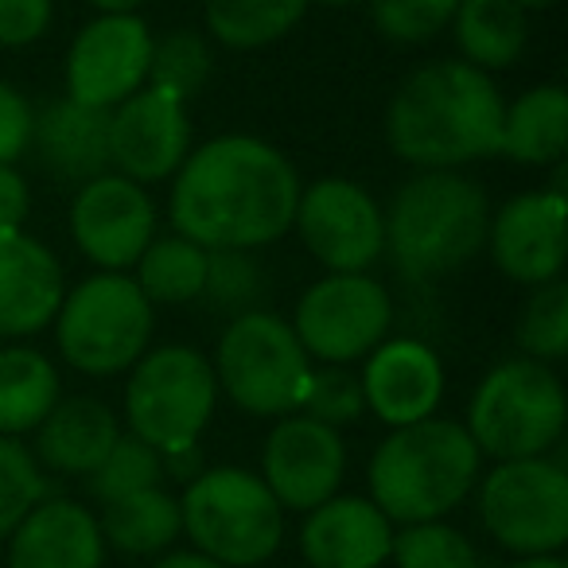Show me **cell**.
Instances as JSON below:
<instances>
[{
	"mask_svg": "<svg viewBox=\"0 0 568 568\" xmlns=\"http://www.w3.org/2000/svg\"><path fill=\"white\" fill-rule=\"evenodd\" d=\"M301 175L284 152L230 133L187 152L172 183V226L203 250H261L288 234Z\"/></svg>",
	"mask_w": 568,
	"mask_h": 568,
	"instance_id": "obj_1",
	"label": "cell"
},
{
	"mask_svg": "<svg viewBox=\"0 0 568 568\" xmlns=\"http://www.w3.org/2000/svg\"><path fill=\"white\" fill-rule=\"evenodd\" d=\"M506 102L490 74L464 59L413 71L386 113L389 149L425 172H456L503 152Z\"/></svg>",
	"mask_w": 568,
	"mask_h": 568,
	"instance_id": "obj_2",
	"label": "cell"
},
{
	"mask_svg": "<svg viewBox=\"0 0 568 568\" xmlns=\"http://www.w3.org/2000/svg\"><path fill=\"white\" fill-rule=\"evenodd\" d=\"M386 253L405 281H436L487 250V191L459 172H420L382 214Z\"/></svg>",
	"mask_w": 568,
	"mask_h": 568,
	"instance_id": "obj_3",
	"label": "cell"
},
{
	"mask_svg": "<svg viewBox=\"0 0 568 568\" xmlns=\"http://www.w3.org/2000/svg\"><path fill=\"white\" fill-rule=\"evenodd\" d=\"M479 464V448L459 420L428 417L394 428L371 456V503L402 526L440 521L471 495Z\"/></svg>",
	"mask_w": 568,
	"mask_h": 568,
	"instance_id": "obj_4",
	"label": "cell"
},
{
	"mask_svg": "<svg viewBox=\"0 0 568 568\" xmlns=\"http://www.w3.org/2000/svg\"><path fill=\"white\" fill-rule=\"evenodd\" d=\"M565 417L568 402L557 374L534 358H506L471 394L464 428L479 456L506 464L545 456L565 433Z\"/></svg>",
	"mask_w": 568,
	"mask_h": 568,
	"instance_id": "obj_5",
	"label": "cell"
},
{
	"mask_svg": "<svg viewBox=\"0 0 568 568\" xmlns=\"http://www.w3.org/2000/svg\"><path fill=\"white\" fill-rule=\"evenodd\" d=\"M180 518L195 552L222 568H257L284 537V510L273 490L245 467H211L180 498Z\"/></svg>",
	"mask_w": 568,
	"mask_h": 568,
	"instance_id": "obj_6",
	"label": "cell"
},
{
	"mask_svg": "<svg viewBox=\"0 0 568 568\" xmlns=\"http://www.w3.org/2000/svg\"><path fill=\"white\" fill-rule=\"evenodd\" d=\"M156 308L133 276L94 273L63 296L55 316L59 355L90 378H113L149 351Z\"/></svg>",
	"mask_w": 568,
	"mask_h": 568,
	"instance_id": "obj_7",
	"label": "cell"
},
{
	"mask_svg": "<svg viewBox=\"0 0 568 568\" xmlns=\"http://www.w3.org/2000/svg\"><path fill=\"white\" fill-rule=\"evenodd\" d=\"M211 366L219 389L253 417H288L301 409L312 374V358L304 355L293 324L273 312L230 320Z\"/></svg>",
	"mask_w": 568,
	"mask_h": 568,
	"instance_id": "obj_8",
	"label": "cell"
},
{
	"mask_svg": "<svg viewBox=\"0 0 568 568\" xmlns=\"http://www.w3.org/2000/svg\"><path fill=\"white\" fill-rule=\"evenodd\" d=\"M219 402L214 366L195 347H160L141 355L125 386V417L136 440L160 456L199 440Z\"/></svg>",
	"mask_w": 568,
	"mask_h": 568,
	"instance_id": "obj_9",
	"label": "cell"
},
{
	"mask_svg": "<svg viewBox=\"0 0 568 568\" xmlns=\"http://www.w3.org/2000/svg\"><path fill=\"white\" fill-rule=\"evenodd\" d=\"M487 534L521 557H549L568 541V471L549 456L506 459L483 479Z\"/></svg>",
	"mask_w": 568,
	"mask_h": 568,
	"instance_id": "obj_10",
	"label": "cell"
},
{
	"mask_svg": "<svg viewBox=\"0 0 568 568\" xmlns=\"http://www.w3.org/2000/svg\"><path fill=\"white\" fill-rule=\"evenodd\" d=\"M394 301L366 273H332L301 296L293 332L304 355L327 366H347L386 343Z\"/></svg>",
	"mask_w": 568,
	"mask_h": 568,
	"instance_id": "obj_11",
	"label": "cell"
},
{
	"mask_svg": "<svg viewBox=\"0 0 568 568\" xmlns=\"http://www.w3.org/2000/svg\"><path fill=\"white\" fill-rule=\"evenodd\" d=\"M293 226L312 257L332 273H366L386 250L382 206L363 183L343 175H324L301 187Z\"/></svg>",
	"mask_w": 568,
	"mask_h": 568,
	"instance_id": "obj_12",
	"label": "cell"
},
{
	"mask_svg": "<svg viewBox=\"0 0 568 568\" xmlns=\"http://www.w3.org/2000/svg\"><path fill=\"white\" fill-rule=\"evenodd\" d=\"M152 32L136 12H102L67 55V98L94 110H118L149 82Z\"/></svg>",
	"mask_w": 568,
	"mask_h": 568,
	"instance_id": "obj_13",
	"label": "cell"
},
{
	"mask_svg": "<svg viewBox=\"0 0 568 568\" xmlns=\"http://www.w3.org/2000/svg\"><path fill=\"white\" fill-rule=\"evenodd\" d=\"M71 237L98 273H125L156 237V206L141 183L105 172L74 195Z\"/></svg>",
	"mask_w": 568,
	"mask_h": 568,
	"instance_id": "obj_14",
	"label": "cell"
},
{
	"mask_svg": "<svg viewBox=\"0 0 568 568\" xmlns=\"http://www.w3.org/2000/svg\"><path fill=\"white\" fill-rule=\"evenodd\" d=\"M347 471V444L335 428L308 417H284L268 433L261 456V483L281 510H316L335 498Z\"/></svg>",
	"mask_w": 568,
	"mask_h": 568,
	"instance_id": "obj_15",
	"label": "cell"
},
{
	"mask_svg": "<svg viewBox=\"0 0 568 568\" xmlns=\"http://www.w3.org/2000/svg\"><path fill=\"white\" fill-rule=\"evenodd\" d=\"M191 152L187 105L160 90H136L110 110V168L133 183H156L180 172Z\"/></svg>",
	"mask_w": 568,
	"mask_h": 568,
	"instance_id": "obj_16",
	"label": "cell"
},
{
	"mask_svg": "<svg viewBox=\"0 0 568 568\" xmlns=\"http://www.w3.org/2000/svg\"><path fill=\"white\" fill-rule=\"evenodd\" d=\"M568 195L552 191H526L490 214L487 250L498 273L518 284H549L560 281L568 245H565Z\"/></svg>",
	"mask_w": 568,
	"mask_h": 568,
	"instance_id": "obj_17",
	"label": "cell"
},
{
	"mask_svg": "<svg viewBox=\"0 0 568 568\" xmlns=\"http://www.w3.org/2000/svg\"><path fill=\"white\" fill-rule=\"evenodd\" d=\"M363 402L389 428L428 420L444 397V363L420 339L378 343L363 371Z\"/></svg>",
	"mask_w": 568,
	"mask_h": 568,
	"instance_id": "obj_18",
	"label": "cell"
},
{
	"mask_svg": "<svg viewBox=\"0 0 568 568\" xmlns=\"http://www.w3.org/2000/svg\"><path fill=\"white\" fill-rule=\"evenodd\" d=\"M63 296V265L40 237L0 234V339H24L55 324Z\"/></svg>",
	"mask_w": 568,
	"mask_h": 568,
	"instance_id": "obj_19",
	"label": "cell"
},
{
	"mask_svg": "<svg viewBox=\"0 0 568 568\" xmlns=\"http://www.w3.org/2000/svg\"><path fill=\"white\" fill-rule=\"evenodd\" d=\"M394 526L371 498H327L301 529V552L312 568H378L389 557Z\"/></svg>",
	"mask_w": 568,
	"mask_h": 568,
	"instance_id": "obj_20",
	"label": "cell"
},
{
	"mask_svg": "<svg viewBox=\"0 0 568 568\" xmlns=\"http://www.w3.org/2000/svg\"><path fill=\"white\" fill-rule=\"evenodd\" d=\"M36 160L63 183H90L110 172V110L74 98L48 102L32 121Z\"/></svg>",
	"mask_w": 568,
	"mask_h": 568,
	"instance_id": "obj_21",
	"label": "cell"
},
{
	"mask_svg": "<svg viewBox=\"0 0 568 568\" xmlns=\"http://www.w3.org/2000/svg\"><path fill=\"white\" fill-rule=\"evenodd\" d=\"M105 541L98 518L71 498L32 506L12 529L9 568H102Z\"/></svg>",
	"mask_w": 568,
	"mask_h": 568,
	"instance_id": "obj_22",
	"label": "cell"
},
{
	"mask_svg": "<svg viewBox=\"0 0 568 568\" xmlns=\"http://www.w3.org/2000/svg\"><path fill=\"white\" fill-rule=\"evenodd\" d=\"M118 436L121 428L110 405L98 397H59L55 409L36 428V459L51 471L90 475L110 456Z\"/></svg>",
	"mask_w": 568,
	"mask_h": 568,
	"instance_id": "obj_23",
	"label": "cell"
},
{
	"mask_svg": "<svg viewBox=\"0 0 568 568\" xmlns=\"http://www.w3.org/2000/svg\"><path fill=\"white\" fill-rule=\"evenodd\" d=\"M568 144V94L557 82L526 90L503 113V152L518 164L552 168Z\"/></svg>",
	"mask_w": 568,
	"mask_h": 568,
	"instance_id": "obj_24",
	"label": "cell"
},
{
	"mask_svg": "<svg viewBox=\"0 0 568 568\" xmlns=\"http://www.w3.org/2000/svg\"><path fill=\"white\" fill-rule=\"evenodd\" d=\"M456 48L475 71H506L529 43V20L514 0H459L452 17Z\"/></svg>",
	"mask_w": 568,
	"mask_h": 568,
	"instance_id": "obj_25",
	"label": "cell"
},
{
	"mask_svg": "<svg viewBox=\"0 0 568 568\" xmlns=\"http://www.w3.org/2000/svg\"><path fill=\"white\" fill-rule=\"evenodd\" d=\"M59 402V371L36 347H0V436L40 428Z\"/></svg>",
	"mask_w": 568,
	"mask_h": 568,
	"instance_id": "obj_26",
	"label": "cell"
},
{
	"mask_svg": "<svg viewBox=\"0 0 568 568\" xmlns=\"http://www.w3.org/2000/svg\"><path fill=\"white\" fill-rule=\"evenodd\" d=\"M98 529H102V541H110L113 549L129 552V557L164 552L183 534L180 498H172L164 487L136 490V495L105 506Z\"/></svg>",
	"mask_w": 568,
	"mask_h": 568,
	"instance_id": "obj_27",
	"label": "cell"
},
{
	"mask_svg": "<svg viewBox=\"0 0 568 568\" xmlns=\"http://www.w3.org/2000/svg\"><path fill=\"white\" fill-rule=\"evenodd\" d=\"M133 281L152 308H156V304H191L203 293L206 250L180 234L152 237L149 250L136 261Z\"/></svg>",
	"mask_w": 568,
	"mask_h": 568,
	"instance_id": "obj_28",
	"label": "cell"
},
{
	"mask_svg": "<svg viewBox=\"0 0 568 568\" xmlns=\"http://www.w3.org/2000/svg\"><path fill=\"white\" fill-rule=\"evenodd\" d=\"M308 12V0H206V28L234 51H253L288 36Z\"/></svg>",
	"mask_w": 568,
	"mask_h": 568,
	"instance_id": "obj_29",
	"label": "cell"
},
{
	"mask_svg": "<svg viewBox=\"0 0 568 568\" xmlns=\"http://www.w3.org/2000/svg\"><path fill=\"white\" fill-rule=\"evenodd\" d=\"M199 296L226 320L265 312L268 273L250 250H206V281Z\"/></svg>",
	"mask_w": 568,
	"mask_h": 568,
	"instance_id": "obj_30",
	"label": "cell"
},
{
	"mask_svg": "<svg viewBox=\"0 0 568 568\" xmlns=\"http://www.w3.org/2000/svg\"><path fill=\"white\" fill-rule=\"evenodd\" d=\"M211 43L203 40L191 28H180V32H168L164 40H152V63H149V82L152 90L175 98V102L187 105L199 90L211 79Z\"/></svg>",
	"mask_w": 568,
	"mask_h": 568,
	"instance_id": "obj_31",
	"label": "cell"
},
{
	"mask_svg": "<svg viewBox=\"0 0 568 568\" xmlns=\"http://www.w3.org/2000/svg\"><path fill=\"white\" fill-rule=\"evenodd\" d=\"M160 479H164V459H160V452L129 433V436H118L110 456L87 475V490L102 506H110V503H118V498L136 495V490L160 487Z\"/></svg>",
	"mask_w": 568,
	"mask_h": 568,
	"instance_id": "obj_32",
	"label": "cell"
},
{
	"mask_svg": "<svg viewBox=\"0 0 568 568\" xmlns=\"http://www.w3.org/2000/svg\"><path fill=\"white\" fill-rule=\"evenodd\" d=\"M518 347L534 363H560L568 355V284H537L518 316Z\"/></svg>",
	"mask_w": 568,
	"mask_h": 568,
	"instance_id": "obj_33",
	"label": "cell"
},
{
	"mask_svg": "<svg viewBox=\"0 0 568 568\" xmlns=\"http://www.w3.org/2000/svg\"><path fill=\"white\" fill-rule=\"evenodd\" d=\"M389 557L397 560V568H479L475 545L444 521L405 526L389 545Z\"/></svg>",
	"mask_w": 568,
	"mask_h": 568,
	"instance_id": "obj_34",
	"label": "cell"
},
{
	"mask_svg": "<svg viewBox=\"0 0 568 568\" xmlns=\"http://www.w3.org/2000/svg\"><path fill=\"white\" fill-rule=\"evenodd\" d=\"M43 490L48 483L32 452L17 436H0V537H9L28 510L43 503Z\"/></svg>",
	"mask_w": 568,
	"mask_h": 568,
	"instance_id": "obj_35",
	"label": "cell"
},
{
	"mask_svg": "<svg viewBox=\"0 0 568 568\" xmlns=\"http://www.w3.org/2000/svg\"><path fill=\"white\" fill-rule=\"evenodd\" d=\"M301 409L308 420H320V425L339 433L343 425H355L366 413L363 382H358V374H351L347 366L312 371L308 386H304V397H301Z\"/></svg>",
	"mask_w": 568,
	"mask_h": 568,
	"instance_id": "obj_36",
	"label": "cell"
},
{
	"mask_svg": "<svg viewBox=\"0 0 568 568\" xmlns=\"http://www.w3.org/2000/svg\"><path fill=\"white\" fill-rule=\"evenodd\" d=\"M459 0H371L378 32L394 43H425L440 36L456 17Z\"/></svg>",
	"mask_w": 568,
	"mask_h": 568,
	"instance_id": "obj_37",
	"label": "cell"
},
{
	"mask_svg": "<svg viewBox=\"0 0 568 568\" xmlns=\"http://www.w3.org/2000/svg\"><path fill=\"white\" fill-rule=\"evenodd\" d=\"M55 0H0V48H28L48 36Z\"/></svg>",
	"mask_w": 568,
	"mask_h": 568,
	"instance_id": "obj_38",
	"label": "cell"
},
{
	"mask_svg": "<svg viewBox=\"0 0 568 568\" xmlns=\"http://www.w3.org/2000/svg\"><path fill=\"white\" fill-rule=\"evenodd\" d=\"M36 110L17 87L0 82V164H17L32 149Z\"/></svg>",
	"mask_w": 568,
	"mask_h": 568,
	"instance_id": "obj_39",
	"label": "cell"
},
{
	"mask_svg": "<svg viewBox=\"0 0 568 568\" xmlns=\"http://www.w3.org/2000/svg\"><path fill=\"white\" fill-rule=\"evenodd\" d=\"M28 211H32V191H28V180L12 164H0V234L24 226Z\"/></svg>",
	"mask_w": 568,
	"mask_h": 568,
	"instance_id": "obj_40",
	"label": "cell"
},
{
	"mask_svg": "<svg viewBox=\"0 0 568 568\" xmlns=\"http://www.w3.org/2000/svg\"><path fill=\"white\" fill-rule=\"evenodd\" d=\"M164 471H172L175 479H195V475H203V459H199V448L195 444H187V448H175V452H164Z\"/></svg>",
	"mask_w": 568,
	"mask_h": 568,
	"instance_id": "obj_41",
	"label": "cell"
},
{
	"mask_svg": "<svg viewBox=\"0 0 568 568\" xmlns=\"http://www.w3.org/2000/svg\"><path fill=\"white\" fill-rule=\"evenodd\" d=\"M152 568H222V565L211 557H203V552H168V557L156 560Z\"/></svg>",
	"mask_w": 568,
	"mask_h": 568,
	"instance_id": "obj_42",
	"label": "cell"
},
{
	"mask_svg": "<svg viewBox=\"0 0 568 568\" xmlns=\"http://www.w3.org/2000/svg\"><path fill=\"white\" fill-rule=\"evenodd\" d=\"M94 9H102V12H136L144 4V0H90Z\"/></svg>",
	"mask_w": 568,
	"mask_h": 568,
	"instance_id": "obj_43",
	"label": "cell"
},
{
	"mask_svg": "<svg viewBox=\"0 0 568 568\" xmlns=\"http://www.w3.org/2000/svg\"><path fill=\"white\" fill-rule=\"evenodd\" d=\"M514 568H568V565L557 557V552H549V557H526V560H518Z\"/></svg>",
	"mask_w": 568,
	"mask_h": 568,
	"instance_id": "obj_44",
	"label": "cell"
},
{
	"mask_svg": "<svg viewBox=\"0 0 568 568\" xmlns=\"http://www.w3.org/2000/svg\"><path fill=\"white\" fill-rule=\"evenodd\" d=\"M514 4H518L521 12H545V9H552L557 0H514Z\"/></svg>",
	"mask_w": 568,
	"mask_h": 568,
	"instance_id": "obj_45",
	"label": "cell"
},
{
	"mask_svg": "<svg viewBox=\"0 0 568 568\" xmlns=\"http://www.w3.org/2000/svg\"><path fill=\"white\" fill-rule=\"evenodd\" d=\"M320 4H327V9H347V4H363V0H320Z\"/></svg>",
	"mask_w": 568,
	"mask_h": 568,
	"instance_id": "obj_46",
	"label": "cell"
}]
</instances>
